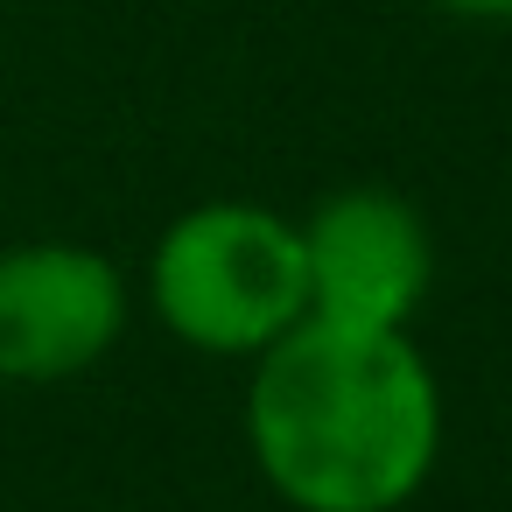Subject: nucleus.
Returning <instances> with one entry per match:
<instances>
[{"instance_id":"obj_1","label":"nucleus","mask_w":512,"mask_h":512,"mask_svg":"<svg viewBox=\"0 0 512 512\" xmlns=\"http://www.w3.org/2000/svg\"><path fill=\"white\" fill-rule=\"evenodd\" d=\"M246 449L295 512H400L442 456V386L407 330L302 316L246 372Z\"/></svg>"},{"instance_id":"obj_2","label":"nucleus","mask_w":512,"mask_h":512,"mask_svg":"<svg viewBox=\"0 0 512 512\" xmlns=\"http://www.w3.org/2000/svg\"><path fill=\"white\" fill-rule=\"evenodd\" d=\"M148 309L176 344L253 365L309 316L295 218L246 197L190 204L148 253Z\"/></svg>"},{"instance_id":"obj_3","label":"nucleus","mask_w":512,"mask_h":512,"mask_svg":"<svg viewBox=\"0 0 512 512\" xmlns=\"http://www.w3.org/2000/svg\"><path fill=\"white\" fill-rule=\"evenodd\" d=\"M295 232H302V288L316 323L407 330L435 288L428 218L386 183L330 190Z\"/></svg>"},{"instance_id":"obj_4","label":"nucleus","mask_w":512,"mask_h":512,"mask_svg":"<svg viewBox=\"0 0 512 512\" xmlns=\"http://www.w3.org/2000/svg\"><path fill=\"white\" fill-rule=\"evenodd\" d=\"M127 337V274L78 239L0 246V379L64 386Z\"/></svg>"},{"instance_id":"obj_5","label":"nucleus","mask_w":512,"mask_h":512,"mask_svg":"<svg viewBox=\"0 0 512 512\" xmlns=\"http://www.w3.org/2000/svg\"><path fill=\"white\" fill-rule=\"evenodd\" d=\"M449 22H512V0H428Z\"/></svg>"}]
</instances>
